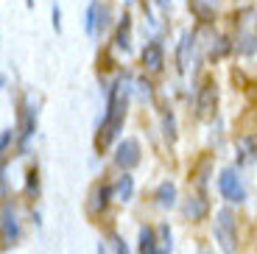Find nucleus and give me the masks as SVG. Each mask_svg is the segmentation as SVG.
<instances>
[{"instance_id": "nucleus-14", "label": "nucleus", "mask_w": 257, "mask_h": 254, "mask_svg": "<svg viewBox=\"0 0 257 254\" xmlns=\"http://www.w3.org/2000/svg\"><path fill=\"white\" fill-rule=\"evenodd\" d=\"M112 196H115V193H112L109 184H101V187H95V190H92V204H90V210H92V212L106 210V204H109Z\"/></svg>"}, {"instance_id": "nucleus-30", "label": "nucleus", "mask_w": 257, "mask_h": 254, "mask_svg": "<svg viewBox=\"0 0 257 254\" xmlns=\"http://www.w3.org/2000/svg\"><path fill=\"white\" fill-rule=\"evenodd\" d=\"M157 3H160V6H168V0H157Z\"/></svg>"}, {"instance_id": "nucleus-10", "label": "nucleus", "mask_w": 257, "mask_h": 254, "mask_svg": "<svg viewBox=\"0 0 257 254\" xmlns=\"http://www.w3.org/2000/svg\"><path fill=\"white\" fill-rule=\"evenodd\" d=\"M207 198L204 196H190L185 201V207H182V212H185V218L187 221H201V218L207 215Z\"/></svg>"}, {"instance_id": "nucleus-2", "label": "nucleus", "mask_w": 257, "mask_h": 254, "mask_svg": "<svg viewBox=\"0 0 257 254\" xmlns=\"http://www.w3.org/2000/svg\"><path fill=\"white\" fill-rule=\"evenodd\" d=\"M215 240H218L224 254L238 251V229H235L232 210H218V215H215Z\"/></svg>"}, {"instance_id": "nucleus-21", "label": "nucleus", "mask_w": 257, "mask_h": 254, "mask_svg": "<svg viewBox=\"0 0 257 254\" xmlns=\"http://www.w3.org/2000/svg\"><path fill=\"white\" fill-rule=\"evenodd\" d=\"M106 17H109V6H98V17H95V31L106 28Z\"/></svg>"}, {"instance_id": "nucleus-17", "label": "nucleus", "mask_w": 257, "mask_h": 254, "mask_svg": "<svg viewBox=\"0 0 257 254\" xmlns=\"http://www.w3.org/2000/svg\"><path fill=\"white\" fill-rule=\"evenodd\" d=\"M162 123H165V137H168V143H176V120H174V112H171V109L162 114Z\"/></svg>"}, {"instance_id": "nucleus-6", "label": "nucleus", "mask_w": 257, "mask_h": 254, "mask_svg": "<svg viewBox=\"0 0 257 254\" xmlns=\"http://www.w3.org/2000/svg\"><path fill=\"white\" fill-rule=\"evenodd\" d=\"M215 101H218V87H215V81H212V78H207V81L199 87V98H196L199 117H207V114L212 112V106H215Z\"/></svg>"}, {"instance_id": "nucleus-25", "label": "nucleus", "mask_w": 257, "mask_h": 254, "mask_svg": "<svg viewBox=\"0 0 257 254\" xmlns=\"http://www.w3.org/2000/svg\"><path fill=\"white\" fill-rule=\"evenodd\" d=\"M160 235H162V248H168V251H171V229L160 226Z\"/></svg>"}, {"instance_id": "nucleus-22", "label": "nucleus", "mask_w": 257, "mask_h": 254, "mask_svg": "<svg viewBox=\"0 0 257 254\" xmlns=\"http://www.w3.org/2000/svg\"><path fill=\"white\" fill-rule=\"evenodd\" d=\"M137 92H140V98H151V81L140 78V81H137Z\"/></svg>"}, {"instance_id": "nucleus-26", "label": "nucleus", "mask_w": 257, "mask_h": 254, "mask_svg": "<svg viewBox=\"0 0 257 254\" xmlns=\"http://www.w3.org/2000/svg\"><path fill=\"white\" fill-rule=\"evenodd\" d=\"M53 28L62 31V12H59V6H53Z\"/></svg>"}, {"instance_id": "nucleus-11", "label": "nucleus", "mask_w": 257, "mask_h": 254, "mask_svg": "<svg viewBox=\"0 0 257 254\" xmlns=\"http://www.w3.org/2000/svg\"><path fill=\"white\" fill-rule=\"evenodd\" d=\"M115 45L120 48L123 53L132 51V17L128 14H123L120 26H117V34H115Z\"/></svg>"}, {"instance_id": "nucleus-29", "label": "nucleus", "mask_w": 257, "mask_h": 254, "mask_svg": "<svg viewBox=\"0 0 257 254\" xmlns=\"http://www.w3.org/2000/svg\"><path fill=\"white\" fill-rule=\"evenodd\" d=\"M98 254H106V248H103V246H98Z\"/></svg>"}, {"instance_id": "nucleus-1", "label": "nucleus", "mask_w": 257, "mask_h": 254, "mask_svg": "<svg viewBox=\"0 0 257 254\" xmlns=\"http://www.w3.org/2000/svg\"><path fill=\"white\" fill-rule=\"evenodd\" d=\"M126 101H128V84L117 81L115 87L109 89V101H106V117L101 123V134H98V146H109L115 140V134L123 129V120H126Z\"/></svg>"}, {"instance_id": "nucleus-13", "label": "nucleus", "mask_w": 257, "mask_h": 254, "mask_svg": "<svg viewBox=\"0 0 257 254\" xmlns=\"http://www.w3.org/2000/svg\"><path fill=\"white\" fill-rule=\"evenodd\" d=\"M157 204L165 207V210H171L176 204V184L174 182H162L160 187H157Z\"/></svg>"}, {"instance_id": "nucleus-31", "label": "nucleus", "mask_w": 257, "mask_h": 254, "mask_svg": "<svg viewBox=\"0 0 257 254\" xmlns=\"http://www.w3.org/2000/svg\"><path fill=\"white\" fill-rule=\"evenodd\" d=\"M26 3H28V6H34V0H26Z\"/></svg>"}, {"instance_id": "nucleus-9", "label": "nucleus", "mask_w": 257, "mask_h": 254, "mask_svg": "<svg viewBox=\"0 0 257 254\" xmlns=\"http://www.w3.org/2000/svg\"><path fill=\"white\" fill-rule=\"evenodd\" d=\"M34 132H37V109L26 106V112H23V129H20V151H26Z\"/></svg>"}, {"instance_id": "nucleus-7", "label": "nucleus", "mask_w": 257, "mask_h": 254, "mask_svg": "<svg viewBox=\"0 0 257 254\" xmlns=\"http://www.w3.org/2000/svg\"><path fill=\"white\" fill-rule=\"evenodd\" d=\"M193 48H196V34L185 31L179 39V48H176V67L179 73L187 70V64H190V56H193Z\"/></svg>"}, {"instance_id": "nucleus-27", "label": "nucleus", "mask_w": 257, "mask_h": 254, "mask_svg": "<svg viewBox=\"0 0 257 254\" xmlns=\"http://www.w3.org/2000/svg\"><path fill=\"white\" fill-rule=\"evenodd\" d=\"M37 190V171H28V193Z\"/></svg>"}, {"instance_id": "nucleus-32", "label": "nucleus", "mask_w": 257, "mask_h": 254, "mask_svg": "<svg viewBox=\"0 0 257 254\" xmlns=\"http://www.w3.org/2000/svg\"><path fill=\"white\" fill-rule=\"evenodd\" d=\"M201 254H207V251H201Z\"/></svg>"}, {"instance_id": "nucleus-23", "label": "nucleus", "mask_w": 257, "mask_h": 254, "mask_svg": "<svg viewBox=\"0 0 257 254\" xmlns=\"http://www.w3.org/2000/svg\"><path fill=\"white\" fill-rule=\"evenodd\" d=\"M112 243H115V251L117 254H128V246H126V240H123L120 235H112Z\"/></svg>"}, {"instance_id": "nucleus-5", "label": "nucleus", "mask_w": 257, "mask_h": 254, "mask_svg": "<svg viewBox=\"0 0 257 254\" xmlns=\"http://www.w3.org/2000/svg\"><path fill=\"white\" fill-rule=\"evenodd\" d=\"M140 143L135 140V137H126V140L117 146L115 151V165L120 168V171H128V168H135L140 165Z\"/></svg>"}, {"instance_id": "nucleus-4", "label": "nucleus", "mask_w": 257, "mask_h": 254, "mask_svg": "<svg viewBox=\"0 0 257 254\" xmlns=\"http://www.w3.org/2000/svg\"><path fill=\"white\" fill-rule=\"evenodd\" d=\"M0 240H3V246H14L20 240V221L12 204H6L0 212Z\"/></svg>"}, {"instance_id": "nucleus-3", "label": "nucleus", "mask_w": 257, "mask_h": 254, "mask_svg": "<svg viewBox=\"0 0 257 254\" xmlns=\"http://www.w3.org/2000/svg\"><path fill=\"white\" fill-rule=\"evenodd\" d=\"M218 190L229 204H243L246 201V187H243V182H240V176H238L235 168H224V171H221Z\"/></svg>"}, {"instance_id": "nucleus-24", "label": "nucleus", "mask_w": 257, "mask_h": 254, "mask_svg": "<svg viewBox=\"0 0 257 254\" xmlns=\"http://www.w3.org/2000/svg\"><path fill=\"white\" fill-rule=\"evenodd\" d=\"M226 51H229V39H218V48L210 51V53H212V56H224Z\"/></svg>"}, {"instance_id": "nucleus-18", "label": "nucleus", "mask_w": 257, "mask_h": 254, "mask_svg": "<svg viewBox=\"0 0 257 254\" xmlns=\"http://www.w3.org/2000/svg\"><path fill=\"white\" fill-rule=\"evenodd\" d=\"M240 154H243V157L257 159V134H251V137H243V140H240Z\"/></svg>"}, {"instance_id": "nucleus-19", "label": "nucleus", "mask_w": 257, "mask_h": 254, "mask_svg": "<svg viewBox=\"0 0 257 254\" xmlns=\"http://www.w3.org/2000/svg\"><path fill=\"white\" fill-rule=\"evenodd\" d=\"M95 17H98V3H92L90 9H87V34H95Z\"/></svg>"}, {"instance_id": "nucleus-28", "label": "nucleus", "mask_w": 257, "mask_h": 254, "mask_svg": "<svg viewBox=\"0 0 257 254\" xmlns=\"http://www.w3.org/2000/svg\"><path fill=\"white\" fill-rule=\"evenodd\" d=\"M154 254H171V251H168V248H157Z\"/></svg>"}, {"instance_id": "nucleus-15", "label": "nucleus", "mask_w": 257, "mask_h": 254, "mask_svg": "<svg viewBox=\"0 0 257 254\" xmlns=\"http://www.w3.org/2000/svg\"><path fill=\"white\" fill-rule=\"evenodd\" d=\"M154 251H157L154 229H151V226H143V229H140V254H154Z\"/></svg>"}, {"instance_id": "nucleus-20", "label": "nucleus", "mask_w": 257, "mask_h": 254, "mask_svg": "<svg viewBox=\"0 0 257 254\" xmlns=\"http://www.w3.org/2000/svg\"><path fill=\"white\" fill-rule=\"evenodd\" d=\"M12 140H14V132H12V129H6V132H0V157H3V154L9 151Z\"/></svg>"}, {"instance_id": "nucleus-16", "label": "nucleus", "mask_w": 257, "mask_h": 254, "mask_svg": "<svg viewBox=\"0 0 257 254\" xmlns=\"http://www.w3.org/2000/svg\"><path fill=\"white\" fill-rule=\"evenodd\" d=\"M190 9L196 12V17L204 20V23H210V20H212V6H207L204 0H190Z\"/></svg>"}, {"instance_id": "nucleus-12", "label": "nucleus", "mask_w": 257, "mask_h": 254, "mask_svg": "<svg viewBox=\"0 0 257 254\" xmlns=\"http://www.w3.org/2000/svg\"><path fill=\"white\" fill-rule=\"evenodd\" d=\"M112 193H115L117 201H132V196H135V179L128 176V173L117 176V182H115V187H112Z\"/></svg>"}, {"instance_id": "nucleus-8", "label": "nucleus", "mask_w": 257, "mask_h": 254, "mask_svg": "<svg viewBox=\"0 0 257 254\" xmlns=\"http://www.w3.org/2000/svg\"><path fill=\"white\" fill-rule=\"evenodd\" d=\"M143 64H146L151 73H160L162 64H165V53H162V45L160 42H148L143 48Z\"/></svg>"}]
</instances>
